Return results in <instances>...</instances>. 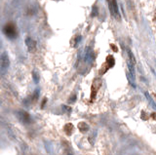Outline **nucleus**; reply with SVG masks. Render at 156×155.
Instances as JSON below:
<instances>
[{"mask_svg":"<svg viewBox=\"0 0 156 155\" xmlns=\"http://www.w3.org/2000/svg\"><path fill=\"white\" fill-rule=\"evenodd\" d=\"M106 64H107V66H108V68H112V66H114V59H113V57L112 56H108L106 58Z\"/></svg>","mask_w":156,"mask_h":155,"instance_id":"obj_6","label":"nucleus"},{"mask_svg":"<svg viewBox=\"0 0 156 155\" xmlns=\"http://www.w3.org/2000/svg\"><path fill=\"white\" fill-rule=\"evenodd\" d=\"M0 64H1V70L4 71L5 69L9 66V58L6 52H3L1 55V60H0Z\"/></svg>","mask_w":156,"mask_h":155,"instance_id":"obj_3","label":"nucleus"},{"mask_svg":"<svg viewBox=\"0 0 156 155\" xmlns=\"http://www.w3.org/2000/svg\"><path fill=\"white\" fill-rule=\"evenodd\" d=\"M110 47H111V49H112V50H113L114 52H117V51H118V49H117V47H116V46H114L113 44H111Z\"/></svg>","mask_w":156,"mask_h":155,"instance_id":"obj_8","label":"nucleus"},{"mask_svg":"<svg viewBox=\"0 0 156 155\" xmlns=\"http://www.w3.org/2000/svg\"><path fill=\"white\" fill-rule=\"evenodd\" d=\"M102 86V81L99 79H96L93 83V86H92V93H91V100H93L96 97V94L98 92V90L99 89V87Z\"/></svg>","mask_w":156,"mask_h":155,"instance_id":"obj_2","label":"nucleus"},{"mask_svg":"<svg viewBox=\"0 0 156 155\" xmlns=\"http://www.w3.org/2000/svg\"><path fill=\"white\" fill-rule=\"evenodd\" d=\"M107 1H108V2H109V1H110V0H107Z\"/></svg>","mask_w":156,"mask_h":155,"instance_id":"obj_10","label":"nucleus"},{"mask_svg":"<svg viewBox=\"0 0 156 155\" xmlns=\"http://www.w3.org/2000/svg\"><path fill=\"white\" fill-rule=\"evenodd\" d=\"M25 43H27V49H29V52H34L35 49H36V43L35 41L31 39V38H27L25 40Z\"/></svg>","mask_w":156,"mask_h":155,"instance_id":"obj_4","label":"nucleus"},{"mask_svg":"<svg viewBox=\"0 0 156 155\" xmlns=\"http://www.w3.org/2000/svg\"><path fill=\"white\" fill-rule=\"evenodd\" d=\"M3 31L5 33V35L8 38H15L17 36V31H16V27L13 24H7L3 28Z\"/></svg>","mask_w":156,"mask_h":155,"instance_id":"obj_1","label":"nucleus"},{"mask_svg":"<svg viewBox=\"0 0 156 155\" xmlns=\"http://www.w3.org/2000/svg\"><path fill=\"white\" fill-rule=\"evenodd\" d=\"M65 133L67 134V135H70V134L73 132V125H72V124H71V123L66 124V125L65 126Z\"/></svg>","mask_w":156,"mask_h":155,"instance_id":"obj_5","label":"nucleus"},{"mask_svg":"<svg viewBox=\"0 0 156 155\" xmlns=\"http://www.w3.org/2000/svg\"><path fill=\"white\" fill-rule=\"evenodd\" d=\"M154 20L156 22V12H155V14H154Z\"/></svg>","mask_w":156,"mask_h":155,"instance_id":"obj_9","label":"nucleus"},{"mask_svg":"<svg viewBox=\"0 0 156 155\" xmlns=\"http://www.w3.org/2000/svg\"><path fill=\"white\" fill-rule=\"evenodd\" d=\"M79 129H80V131L85 132V131L88 130V126H87V124H86V123L81 122L80 124H79Z\"/></svg>","mask_w":156,"mask_h":155,"instance_id":"obj_7","label":"nucleus"}]
</instances>
